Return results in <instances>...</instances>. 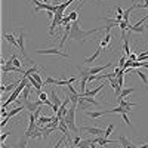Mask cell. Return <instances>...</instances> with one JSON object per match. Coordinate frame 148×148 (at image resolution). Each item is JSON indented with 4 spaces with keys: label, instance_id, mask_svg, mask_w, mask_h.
Masks as SVG:
<instances>
[{
    "label": "cell",
    "instance_id": "b9f144b4",
    "mask_svg": "<svg viewBox=\"0 0 148 148\" xmlns=\"http://www.w3.org/2000/svg\"><path fill=\"white\" fill-rule=\"evenodd\" d=\"M135 148H148V144H144V145H139V147H135Z\"/></svg>",
    "mask_w": 148,
    "mask_h": 148
},
{
    "label": "cell",
    "instance_id": "ab89813d",
    "mask_svg": "<svg viewBox=\"0 0 148 148\" xmlns=\"http://www.w3.org/2000/svg\"><path fill=\"white\" fill-rule=\"evenodd\" d=\"M136 8H139V9H148V3H145V5H136Z\"/></svg>",
    "mask_w": 148,
    "mask_h": 148
},
{
    "label": "cell",
    "instance_id": "d6986e66",
    "mask_svg": "<svg viewBox=\"0 0 148 148\" xmlns=\"http://www.w3.org/2000/svg\"><path fill=\"white\" fill-rule=\"evenodd\" d=\"M39 98H40V101L45 102V105H49V107H53V102L51 99H47V95L46 92H39Z\"/></svg>",
    "mask_w": 148,
    "mask_h": 148
},
{
    "label": "cell",
    "instance_id": "277c9868",
    "mask_svg": "<svg viewBox=\"0 0 148 148\" xmlns=\"http://www.w3.org/2000/svg\"><path fill=\"white\" fill-rule=\"evenodd\" d=\"M16 40H18V47H19V52L22 53V56L28 61V64L36 65V64H34V61H33V59H30V58H28V55L25 53V45H24V30H22V28L19 30V36H18V39H16Z\"/></svg>",
    "mask_w": 148,
    "mask_h": 148
},
{
    "label": "cell",
    "instance_id": "ba28073f",
    "mask_svg": "<svg viewBox=\"0 0 148 148\" xmlns=\"http://www.w3.org/2000/svg\"><path fill=\"white\" fill-rule=\"evenodd\" d=\"M86 114H88L89 117H92V119H99V117H102V116H105V114H110V110H107V111H86Z\"/></svg>",
    "mask_w": 148,
    "mask_h": 148
},
{
    "label": "cell",
    "instance_id": "52a82bcc",
    "mask_svg": "<svg viewBox=\"0 0 148 148\" xmlns=\"http://www.w3.org/2000/svg\"><path fill=\"white\" fill-rule=\"evenodd\" d=\"M95 144H99V145H107V144H114L116 142V139H108V138H105V136H96V138H93L92 139Z\"/></svg>",
    "mask_w": 148,
    "mask_h": 148
},
{
    "label": "cell",
    "instance_id": "4fadbf2b",
    "mask_svg": "<svg viewBox=\"0 0 148 148\" xmlns=\"http://www.w3.org/2000/svg\"><path fill=\"white\" fill-rule=\"evenodd\" d=\"M135 90V88H127V89H123L121 90V93H120V96H119V99H129V95L130 93H133Z\"/></svg>",
    "mask_w": 148,
    "mask_h": 148
},
{
    "label": "cell",
    "instance_id": "3957f363",
    "mask_svg": "<svg viewBox=\"0 0 148 148\" xmlns=\"http://www.w3.org/2000/svg\"><path fill=\"white\" fill-rule=\"evenodd\" d=\"M36 52L39 55H58V56H62V58H68V53H64L62 51H59L58 47H51V49H36Z\"/></svg>",
    "mask_w": 148,
    "mask_h": 148
},
{
    "label": "cell",
    "instance_id": "7bdbcfd3",
    "mask_svg": "<svg viewBox=\"0 0 148 148\" xmlns=\"http://www.w3.org/2000/svg\"><path fill=\"white\" fill-rule=\"evenodd\" d=\"M70 145H71V144H68V145H67V147H65V148H71V147H70Z\"/></svg>",
    "mask_w": 148,
    "mask_h": 148
},
{
    "label": "cell",
    "instance_id": "e0dca14e",
    "mask_svg": "<svg viewBox=\"0 0 148 148\" xmlns=\"http://www.w3.org/2000/svg\"><path fill=\"white\" fill-rule=\"evenodd\" d=\"M24 108H25V107H24V104H22V105H18V107H15V108H12V110L9 111V114H8V119H10V117H14V116L19 114Z\"/></svg>",
    "mask_w": 148,
    "mask_h": 148
},
{
    "label": "cell",
    "instance_id": "ffe728a7",
    "mask_svg": "<svg viewBox=\"0 0 148 148\" xmlns=\"http://www.w3.org/2000/svg\"><path fill=\"white\" fill-rule=\"evenodd\" d=\"M129 37H123V51H125V53H126V56H129L130 55V47H129Z\"/></svg>",
    "mask_w": 148,
    "mask_h": 148
},
{
    "label": "cell",
    "instance_id": "9c48e42d",
    "mask_svg": "<svg viewBox=\"0 0 148 148\" xmlns=\"http://www.w3.org/2000/svg\"><path fill=\"white\" fill-rule=\"evenodd\" d=\"M104 86H105V83H104V84H99V86H96L95 89H92V90H89V92H84V93L80 95V96H92V98H93V96H96L98 93H99V92L104 89Z\"/></svg>",
    "mask_w": 148,
    "mask_h": 148
},
{
    "label": "cell",
    "instance_id": "d6a6232c",
    "mask_svg": "<svg viewBox=\"0 0 148 148\" xmlns=\"http://www.w3.org/2000/svg\"><path fill=\"white\" fill-rule=\"evenodd\" d=\"M47 84H56V80L52 79V77H47V79L45 80V86H47Z\"/></svg>",
    "mask_w": 148,
    "mask_h": 148
},
{
    "label": "cell",
    "instance_id": "836d02e7",
    "mask_svg": "<svg viewBox=\"0 0 148 148\" xmlns=\"http://www.w3.org/2000/svg\"><path fill=\"white\" fill-rule=\"evenodd\" d=\"M121 117H123V120H125L126 125L132 126V123H130V120H129V117H127V113H121Z\"/></svg>",
    "mask_w": 148,
    "mask_h": 148
},
{
    "label": "cell",
    "instance_id": "5bb4252c",
    "mask_svg": "<svg viewBox=\"0 0 148 148\" xmlns=\"http://www.w3.org/2000/svg\"><path fill=\"white\" fill-rule=\"evenodd\" d=\"M24 107H25L30 113H34V111L39 108V105H37L36 102H28V99H24Z\"/></svg>",
    "mask_w": 148,
    "mask_h": 148
},
{
    "label": "cell",
    "instance_id": "d4e9b609",
    "mask_svg": "<svg viewBox=\"0 0 148 148\" xmlns=\"http://www.w3.org/2000/svg\"><path fill=\"white\" fill-rule=\"evenodd\" d=\"M79 12H80V8H79V9H76V10H73L71 14L68 15L70 21H73V22H74V21H77V19H79Z\"/></svg>",
    "mask_w": 148,
    "mask_h": 148
},
{
    "label": "cell",
    "instance_id": "f546056e",
    "mask_svg": "<svg viewBox=\"0 0 148 148\" xmlns=\"http://www.w3.org/2000/svg\"><path fill=\"white\" fill-rule=\"evenodd\" d=\"M31 77H33V79H34V80H36L37 83H40L42 86L45 84V82L42 80V77H40V74H39V73H34V74H31Z\"/></svg>",
    "mask_w": 148,
    "mask_h": 148
},
{
    "label": "cell",
    "instance_id": "8fae6325",
    "mask_svg": "<svg viewBox=\"0 0 148 148\" xmlns=\"http://www.w3.org/2000/svg\"><path fill=\"white\" fill-rule=\"evenodd\" d=\"M101 51H102V47L99 46V47H98L96 51H95V53H93L92 56H89V58H86V59H84V64H92V62H95V61L98 59V56L101 55Z\"/></svg>",
    "mask_w": 148,
    "mask_h": 148
},
{
    "label": "cell",
    "instance_id": "5b68a950",
    "mask_svg": "<svg viewBox=\"0 0 148 148\" xmlns=\"http://www.w3.org/2000/svg\"><path fill=\"white\" fill-rule=\"evenodd\" d=\"M80 130L88 132V133H90V135H95V136H104V135H105V130H104V129L96 127V126H84V127H82Z\"/></svg>",
    "mask_w": 148,
    "mask_h": 148
},
{
    "label": "cell",
    "instance_id": "6da1fadb",
    "mask_svg": "<svg viewBox=\"0 0 148 148\" xmlns=\"http://www.w3.org/2000/svg\"><path fill=\"white\" fill-rule=\"evenodd\" d=\"M102 30H104V27H98V28H93V30H83L80 19H77V21H74L71 24V31H70V37H68V39L80 42V43H84L86 37H89V36H92V34H95L98 31H102Z\"/></svg>",
    "mask_w": 148,
    "mask_h": 148
},
{
    "label": "cell",
    "instance_id": "2e32d148",
    "mask_svg": "<svg viewBox=\"0 0 148 148\" xmlns=\"http://www.w3.org/2000/svg\"><path fill=\"white\" fill-rule=\"evenodd\" d=\"M111 43V34L110 33H105V37H102V40H101V47L102 49H107L108 47V45Z\"/></svg>",
    "mask_w": 148,
    "mask_h": 148
},
{
    "label": "cell",
    "instance_id": "8d00e7d4",
    "mask_svg": "<svg viewBox=\"0 0 148 148\" xmlns=\"http://www.w3.org/2000/svg\"><path fill=\"white\" fill-rule=\"evenodd\" d=\"M127 59H130V61H133V62H135V61L138 59V55H136V53H130V55L127 56Z\"/></svg>",
    "mask_w": 148,
    "mask_h": 148
},
{
    "label": "cell",
    "instance_id": "7a4b0ae2",
    "mask_svg": "<svg viewBox=\"0 0 148 148\" xmlns=\"http://www.w3.org/2000/svg\"><path fill=\"white\" fill-rule=\"evenodd\" d=\"M76 110H77V105L73 104V107L68 110V114L65 116V121H67V126H68V129H70L71 132L79 133L80 130H79L77 126H76Z\"/></svg>",
    "mask_w": 148,
    "mask_h": 148
},
{
    "label": "cell",
    "instance_id": "4dcf8cb0",
    "mask_svg": "<svg viewBox=\"0 0 148 148\" xmlns=\"http://www.w3.org/2000/svg\"><path fill=\"white\" fill-rule=\"evenodd\" d=\"M83 98H84V101H86V102H89V104H92V105H96V107L99 105V102H98V101H95L92 96H83Z\"/></svg>",
    "mask_w": 148,
    "mask_h": 148
},
{
    "label": "cell",
    "instance_id": "30bf717a",
    "mask_svg": "<svg viewBox=\"0 0 148 148\" xmlns=\"http://www.w3.org/2000/svg\"><path fill=\"white\" fill-rule=\"evenodd\" d=\"M117 141L123 145V148H135V147H133V144L130 142V139H127V138L125 136V135H120V136L117 138Z\"/></svg>",
    "mask_w": 148,
    "mask_h": 148
},
{
    "label": "cell",
    "instance_id": "484cf974",
    "mask_svg": "<svg viewBox=\"0 0 148 148\" xmlns=\"http://www.w3.org/2000/svg\"><path fill=\"white\" fill-rule=\"evenodd\" d=\"M30 89H31V83L28 82V84H27V88L22 90V98L24 99H28V95H30Z\"/></svg>",
    "mask_w": 148,
    "mask_h": 148
},
{
    "label": "cell",
    "instance_id": "60d3db41",
    "mask_svg": "<svg viewBox=\"0 0 148 148\" xmlns=\"http://www.w3.org/2000/svg\"><path fill=\"white\" fill-rule=\"evenodd\" d=\"M52 111H53V113H58V111H59V107H58V105H53V107H52Z\"/></svg>",
    "mask_w": 148,
    "mask_h": 148
},
{
    "label": "cell",
    "instance_id": "74e56055",
    "mask_svg": "<svg viewBox=\"0 0 148 148\" xmlns=\"http://www.w3.org/2000/svg\"><path fill=\"white\" fill-rule=\"evenodd\" d=\"M9 135H10V130H9V132H5V133L2 135V138H0V139H2V142H5V139L9 136Z\"/></svg>",
    "mask_w": 148,
    "mask_h": 148
},
{
    "label": "cell",
    "instance_id": "d590c367",
    "mask_svg": "<svg viewBox=\"0 0 148 148\" xmlns=\"http://www.w3.org/2000/svg\"><path fill=\"white\" fill-rule=\"evenodd\" d=\"M12 65H15V67H18V68H22V64L19 62V59H18V58L14 59V64H12Z\"/></svg>",
    "mask_w": 148,
    "mask_h": 148
},
{
    "label": "cell",
    "instance_id": "f35d334b",
    "mask_svg": "<svg viewBox=\"0 0 148 148\" xmlns=\"http://www.w3.org/2000/svg\"><path fill=\"white\" fill-rule=\"evenodd\" d=\"M116 10H117V14H119V15H123V14H125V10H123L120 6H117V8H116Z\"/></svg>",
    "mask_w": 148,
    "mask_h": 148
},
{
    "label": "cell",
    "instance_id": "8992f818",
    "mask_svg": "<svg viewBox=\"0 0 148 148\" xmlns=\"http://www.w3.org/2000/svg\"><path fill=\"white\" fill-rule=\"evenodd\" d=\"M119 102H120V105L125 108V113H130V108H133V107H139L141 104H133V102H129V99H119Z\"/></svg>",
    "mask_w": 148,
    "mask_h": 148
},
{
    "label": "cell",
    "instance_id": "44dd1931",
    "mask_svg": "<svg viewBox=\"0 0 148 148\" xmlns=\"http://www.w3.org/2000/svg\"><path fill=\"white\" fill-rule=\"evenodd\" d=\"M27 145H28V136H25V135H24V136L19 139L16 148H27Z\"/></svg>",
    "mask_w": 148,
    "mask_h": 148
},
{
    "label": "cell",
    "instance_id": "603a6c76",
    "mask_svg": "<svg viewBox=\"0 0 148 148\" xmlns=\"http://www.w3.org/2000/svg\"><path fill=\"white\" fill-rule=\"evenodd\" d=\"M90 144H92V139H82L77 148H90Z\"/></svg>",
    "mask_w": 148,
    "mask_h": 148
},
{
    "label": "cell",
    "instance_id": "83f0119b",
    "mask_svg": "<svg viewBox=\"0 0 148 148\" xmlns=\"http://www.w3.org/2000/svg\"><path fill=\"white\" fill-rule=\"evenodd\" d=\"M37 70H39V67H37V65H33L30 70H27L25 73H24V76H25V77H28V76H31V74H34Z\"/></svg>",
    "mask_w": 148,
    "mask_h": 148
},
{
    "label": "cell",
    "instance_id": "bcb514c9",
    "mask_svg": "<svg viewBox=\"0 0 148 148\" xmlns=\"http://www.w3.org/2000/svg\"><path fill=\"white\" fill-rule=\"evenodd\" d=\"M55 148H56V147H55Z\"/></svg>",
    "mask_w": 148,
    "mask_h": 148
},
{
    "label": "cell",
    "instance_id": "9a60e30c",
    "mask_svg": "<svg viewBox=\"0 0 148 148\" xmlns=\"http://www.w3.org/2000/svg\"><path fill=\"white\" fill-rule=\"evenodd\" d=\"M21 83V80L19 82H15V83H10V84H8V86H2V88H0V90L2 92H14L15 89H16V84H19Z\"/></svg>",
    "mask_w": 148,
    "mask_h": 148
},
{
    "label": "cell",
    "instance_id": "e575fe53",
    "mask_svg": "<svg viewBox=\"0 0 148 148\" xmlns=\"http://www.w3.org/2000/svg\"><path fill=\"white\" fill-rule=\"evenodd\" d=\"M80 141H82V139H80V136H76V138L73 139V147H76V148H77V145L80 144Z\"/></svg>",
    "mask_w": 148,
    "mask_h": 148
},
{
    "label": "cell",
    "instance_id": "ac0fdd59",
    "mask_svg": "<svg viewBox=\"0 0 148 148\" xmlns=\"http://www.w3.org/2000/svg\"><path fill=\"white\" fill-rule=\"evenodd\" d=\"M51 101L53 102V105H58V107H61V99H59V96L56 95V92H55V89H52L51 90Z\"/></svg>",
    "mask_w": 148,
    "mask_h": 148
},
{
    "label": "cell",
    "instance_id": "1f68e13d",
    "mask_svg": "<svg viewBox=\"0 0 148 148\" xmlns=\"http://www.w3.org/2000/svg\"><path fill=\"white\" fill-rule=\"evenodd\" d=\"M129 31H133V33H144V27H133V25H130V27H129Z\"/></svg>",
    "mask_w": 148,
    "mask_h": 148
},
{
    "label": "cell",
    "instance_id": "4316f807",
    "mask_svg": "<svg viewBox=\"0 0 148 148\" xmlns=\"http://www.w3.org/2000/svg\"><path fill=\"white\" fill-rule=\"evenodd\" d=\"M136 74H138V76L141 77V80L144 82V84H145L147 88H148V79H147V76H145V74H144V73H142L141 70H138V71H136Z\"/></svg>",
    "mask_w": 148,
    "mask_h": 148
},
{
    "label": "cell",
    "instance_id": "7c38bea8",
    "mask_svg": "<svg viewBox=\"0 0 148 148\" xmlns=\"http://www.w3.org/2000/svg\"><path fill=\"white\" fill-rule=\"evenodd\" d=\"M2 36L5 37V40H6V42H9V43H10L12 46H14L15 49H18V51H19V47H18V40L15 39L14 36H12V34H6V33H3Z\"/></svg>",
    "mask_w": 148,
    "mask_h": 148
},
{
    "label": "cell",
    "instance_id": "f1b7e54d",
    "mask_svg": "<svg viewBox=\"0 0 148 148\" xmlns=\"http://www.w3.org/2000/svg\"><path fill=\"white\" fill-rule=\"evenodd\" d=\"M113 132H114V125L111 123V125H108V127L105 129V135H104V136H105V138H108V136H110V135L113 133Z\"/></svg>",
    "mask_w": 148,
    "mask_h": 148
},
{
    "label": "cell",
    "instance_id": "ee69618b",
    "mask_svg": "<svg viewBox=\"0 0 148 148\" xmlns=\"http://www.w3.org/2000/svg\"><path fill=\"white\" fill-rule=\"evenodd\" d=\"M145 2H147V3H148V0H145Z\"/></svg>",
    "mask_w": 148,
    "mask_h": 148
},
{
    "label": "cell",
    "instance_id": "7402d4cb",
    "mask_svg": "<svg viewBox=\"0 0 148 148\" xmlns=\"http://www.w3.org/2000/svg\"><path fill=\"white\" fill-rule=\"evenodd\" d=\"M28 82L31 83V86H34V89H36L37 92H42V84H40V83H37L31 76H28Z\"/></svg>",
    "mask_w": 148,
    "mask_h": 148
},
{
    "label": "cell",
    "instance_id": "cb8c5ba5",
    "mask_svg": "<svg viewBox=\"0 0 148 148\" xmlns=\"http://www.w3.org/2000/svg\"><path fill=\"white\" fill-rule=\"evenodd\" d=\"M125 74H126V73H125V70H121V73L119 74V76H117V79H116V80H117V83L121 86V88L125 86Z\"/></svg>",
    "mask_w": 148,
    "mask_h": 148
},
{
    "label": "cell",
    "instance_id": "f6af8a7d",
    "mask_svg": "<svg viewBox=\"0 0 148 148\" xmlns=\"http://www.w3.org/2000/svg\"><path fill=\"white\" fill-rule=\"evenodd\" d=\"M147 27H148V24H147Z\"/></svg>",
    "mask_w": 148,
    "mask_h": 148
}]
</instances>
